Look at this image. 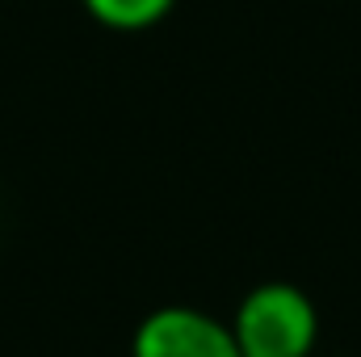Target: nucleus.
Wrapping results in <instances>:
<instances>
[{"label":"nucleus","mask_w":361,"mask_h":357,"mask_svg":"<svg viewBox=\"0 0 361 357\" xmlns=\"http://www.w3.org/2000/svg\"><path fill=\"white\" fill-rule=\"evenodd\" d=\"M130 357H240V349L227 320L189 303H169L139 320Z\"/></svg>","instance_id":"f03ea898"},{"label":"nucleus","mask_w":361,"mask_h":357,"mask_svg":"<svg viewBox=\"0 0 361 357\" xmlns=\"http://www.w3.org/2000/svg\"><path fill=\"white\" fill-rule=\"evenodd\" d=\"M231 337L240 357H315L319 311L294 282L252 286L231 315Z\"/></svg>","instance_id":"f257e3e1"},{"label":"nucleus","mask_w":361,"mask_h":357,"mask_svg":"<svg viewBox=\"0 0 361 357\" xmlns=\"http://www.w3.org/2000/svg\"><path fill=\"white\" fill-rule=\"evenodd\" d=\"M80 4H85V13L97 25L122 30V34L152 30V25H160L177 8V0H80Z\"/></svg>","instance_id":"7ed1b4c3"}]
</instances>
